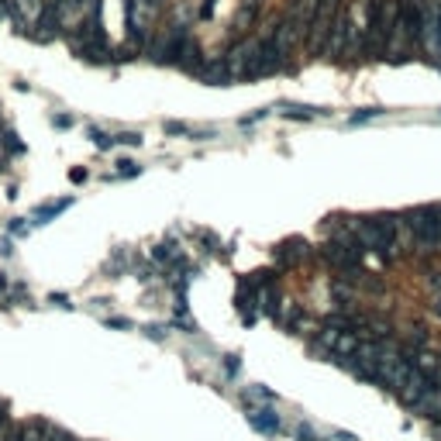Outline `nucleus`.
I'll return each instance as SVG.
<instances>
[{"instance_id":"1","label":"nucleus","mask_w":441,"mask_h":441,"mask_svg":"<svg viewBox=\"0 0 441 441\" xmlns=\"http://www.w3.org/2000/svg\"><path fill=\"white\" fill-rule=\"evenodd\" d=\"M397 10L400 0H369L365 7V31H362V49L365 52H386L393 28H397Z\"/></svg>"},{"instance_id":"2","label":"nucleus","mask_w":441,"mask_h":441,"mask_svg":"<svg viewBox=\"0 0 441 441\" xmlns=\"http://www.w3.org/2000/svg\"><path fill=\"white\" fill-rule=\"evenodd\" d=\"M352 235L365 252H376L383 259L393 256L397 249V217L393 214H379V217H355Z\"/></svg>"},{"instance_id":"3","label":"nucleus","mask_w":441,"mask_h":441,"mask_svg":"<svg viewBox=\"0 0 441 441\" xmlns=\"http://www.w3.org/2000/svg\"><path fill=\"white\" fill-rule=\"evenodd\" d=\"M407 228L414 231L417 245L428 249V252H438L441 249V203H431V207H414L403 214Z\"/></svg>"},{"instance_id":"4","label":"nucleus","mask_w":441,"mask_h":441,"mask_svg":"<svg viewBox=\"0 0 441 441\" xmlns=\"http://www.w3.org/2000/svg\"><path fill=\"white\" fill-rule=\"evenodd\" d=\"M338 3L342 0H317V10H314V21H310V28H307V49L317 56V52H324L328 49V38H331V28H335V21H338Z\"/></svg>"},{"instance_id":"5","label":"nucleus","mask_w":441,"mask_h":441,"mask_svg":"<svg viewBox=\"0 0 441 441\" xmlns=\"http://www.w3.org/2000/svg\"><path fill=\"white\" fill-rule=\"evenodd\" d=\"M421 31H424V3L421 0H400V10H397V28H393V38H400V45H417L421 42Z\"/></svg>"},{"instance_id":"6","label":"nucleus","mask_w":441,"mask_h":441,"mask_svg":"<svg viewBox=\"0 0 441 441\" xmlns=\"http://www.w3.org/2000/svg\"><path fill=\"white\" fill-rule=\"evenodd\" d=\"M362 49V31L355 28L352 14H338V21H335V28H331V38H328V52L335 56V59H345V56H355Z\"/></svg>"},{"instance_id":"7","label":"nucleus","mask_w":441,"mask_h":441,"mask_svg":"<svg viewBox=\"0 0 441 441\" xmlns=\"http://www.w3.org/2000/svg\"><path fill=\"white\" fill-rule=\"evenodd\" d=\"M283 66H286V56H279V49H276L272 38L265 35V38H259V45H256V56H252V63H249V76H245V80L272 76V73H279Z\"/></svg>"},{"instance_id":"8","label":"nucleus","mask_w":441,"mask_h":441,"mask_svg":"<svg viewBox=\"0 0 441 441\" xmlns=\"http://www.w3.org/2000/svg\"><path fill=\"white\" fill-rule=\"evenodd\" d=\"M190 35H186V28L183 24H173V28H166L152 45H149V59L152 63H176L179 49H183V42H186Z\"/></svg>"},{"instance_id":"9","label":"nucleus","mask_w":441,"mask_h":441,"mask_svg":"<svg viewBox=\"0 0 441 441\" xmlns=\"http://www.w3.org/2000/svg\"><path fill=\"white\" fill-rule=\"evenodd\" d=\"M428 386H431V376L428 372H421V369H414V362H410V372H407V379L393 390L397 393V400L403 403V407H410L414 410V403L428 393Z\"/></svg>"},{"instance_id":"10","label":"nucleus","mask_w":441,"mask_h":441,"mask_svg":"<svg viewBox=\"0 0 441 441\" xmlns=\"http://www.w3.org/2000/svg\"><path fill=\"white\" fill-rule=\"evenodd\" d=\"M256 45H259V38H245L242 45H235V49L224 56V63H228V69H231L235 80H245V76H249V63H252V56H256Z\"/></svg>"},{"instance_id":"11","label":"nucleus","mask_w":441,"mask_h":441,"mask_svg":"<svg viewBox=\"0 0 441 441\" xmlns=\"http://www.w3.org/2000/svg\"><path fill=\"white\" fill-rule=\"evenodd\" d=\"M245 417H249V424H252L256 431H263V435H276V431H279V414H276L272 407H249Z\"/></svg>"},{"instance_id":"12","label":"nucleus","mask_w":441,"mask_h":441,"mask_svg":"<svg viewBox=\"0 0 441 441\" xmlns=\"http://www.w3.org/2000/svg\"><path fill=\"white\" fill-rule=\"evenodd\" d=\"M203 83H210V87H228V83H235V76H231V69H228V63L224 59H210V63H203V69L197 73Z\"/></svg>"},{"instance_id":"13","label":"nucleus","mask_w":441,"mask_h":441,"mask_svg":"<svg viewBox=\"0 0 441 441\" xmlns=\"http://www.w3.org/2000/svg\"><path fill=\"white\" fill-rule=\"evenodd\" d=\"M203 63H207V56H200V45H197L193 38H186V42H183V49H179V56H176V66L197 76V73L203 69Z\"/></svg>"},{"instance_id":"14","label":"nucleus","mask_w":441,"mask_h":441,"mask_svg":"<svg viewBox=\"0 0 441 441\" xmlns=\"http://www.w3.org/2000/svg\"><path fill=\"white\" fill-rule=\"evenodd\" d=\"M279 303H283V297H279L276 283H265V286H259V310H263L265 317L279 321Z\"/></svg>"},{"instance_id":"15","label":"nucleus","mask_w":441,"mask_h":441,"mask_svg":"<svg viewBox=\"0 0 441 441\" xmlns=\"http://www.w3.org/2000/svg\"><path fill=\"white\" fill-rule=\"evenodd\" d=\"M259 7H263V0H242L238 14H235V31H249L259 21Z\"/></svg>"},{"instance_id":"16","label":"nucleus","mask_w":441,"mask_h":441,"mask_svg":"<svg viewBox=\"0 0 441 441\" xmlns=\"http://www.w3.org/2000/svg\"><path fill=\"white\" fill-rule=\"evenodd\" d=\"M66 207H73V197H63V200H52V203L38 207V210L31 214V224H49V221H52V217H59Z\"/></svg>"},{"instance_id":"17","label":"nucleus","mask_w":441,"mask_h":441,"mask_svg":"<svg viewBox=\"0 0 441 441\" xmlns=\"http://www.w3.org/2000/svg\"><path fill=\"white\" fill-rule=\"evenodd\" d=\"M283 117L286 121H314V117H328L324 107H303V103H286L283 107Z\"/></svg>"},{"instance_id":"18","label":"nucleus","mask_w":441,"mask_h":441,"mask_svg":"<svg viewBox=\"0 0 441 441\" xmlns=\"http://www.w3.org/2000/svg\"><path fill=\"white\" fill-rule=\"evenodd\" d=\"M45 431H49L45 421H28V424L17 431V441H45Z\"/></svg>"},{"instance_id":"19","label":"nucleus","mask_w":441,"mask_h":441,"mask_svg":"<svg viewBox=\"0 0 441 441\" xmlns=\"http://www.w3.org/2000/svg\"><path fill=\"white\" fill-rule=\"evenodd\" d=\"M279 263L283 265L300 263V242H286V245H279Z\"/></svg>"},{"instance_id":"20","label":"nucleus","mask_w":441,"mask_h":441,"mask_svg":"<svg viewBox=\"0 0 441 441\" xmlns=\"http://www.w3.org/2000/svg\"><path fill=\"white\" fill-rule=\"evenodd\" d=\"M376 117H383V107H362L358 114H352V117H349V124H352V128H358V124L376 121Z\"/></svg>"},{"instance_id":"21","label":"nucleus","mask_w":441,"mask_h":441,"mask_svg":"<svg viewBox=\"0 0 441 441\" xmlns=\"http://www.w3.org/2000/svg\"><path fill=\"white\" fill-rule=\"evenodd\" d=\"M87 135H90V142H93V145H97V149H100V152H107V149H110V145H114V138H110V135H107V131H103V128H90Z\"/></svg>"},{"instance_id":"22","label":"nucleus","mask_w":441,"mask_h":441,"mask_svg":"<svg viewBox=\"0 0 441 441\" xmlns=\"http://www.w3.org/2000/svg\"><path fill=\"white\" fill-rule=\"evenodd\" d=\"M331 293H335V303H338V307H349V303H352V290H345L342 283H335Z\"/></svg>"},{"instance_id":"23","label":"nucleus","mask_w":441,"mask_h":441,"mask_svg":"<svg viewBox=\"0 0 441 441\" xmlns=\"http://www.w3.org/2000/svg\"><path fill=\"white\" fill-rule=\"evenodd\" d=\"M138 173H142V166H138V163H131V159L117 163V176H138Z\"/></svg>"},{"instance_id":"24","label":"nucleus","mask_w":441,"mask_h":441,"mask_svg":"<svg viewBox=\"0 0 441 441\" xmlns=\"http://www.w3.org/2000/svg\"><path fill=\"white\" fill-rule=\"evenodd\" d=\"M224 372L228 376H238L242 372V355H224Z\"/></svg>"},{"instance_id":"25","label":"nucleus","mask_w":441,"mask_h":441,"mask_svg":"<svg viewBox=\"0 0 441 441\" xmlns=\"http://www.w3.org/2000/svg\"><path fill=\"white\" fill-rule=\"evenodd\" d=\"M245 397H256V400H265V403H272V400H276V393H272V390H265V386H252Z\"/></svg>"},{"instance_id":"26","label":"nucleus","mask_w":441,"mask_h":441,"mask_svg":"<svg viewBox=\"0 0 441 441\" xmlns=\"http://www.w3.org/2000/svg\"><path fill=\"white\" fill-rule=\"evenodd\" d=\"M297 438L300 441H321V435H317L310 424H300V428H297Z\"/></svg>"},{"instance_id":"27","label":"nucleus","mask_w":441,"mask_h":441,"mask_svg":"<svg viewBox=\"0 0 441 441\" xmlns=\"http://www.w3.org/2000/svg\"><path fill=\"white\" fill-rule=\"evenodd\" d=\"M114 142H121V145H142V135H135V131H124V135H117Z\"/></svg>"},{"instance_id":"28","label":"nucleus","mask_w":441,"mask_h":441,"mask_svg":"<svg viewBox=\"0 0 441 441\" xmlns=\"http://www.w3.org/2000/svg\"><path fill=\"white\" fill-rule=\"evenodd\" d=\"M103 324H107V328H121V331H131V321H128V317H107Z\"/></svg>"},{"instance_id":"29","label":"nucleus","mask_w":441,"mask_h":441,"mask_svg":"<svg viewBox=\"0 0 441 441\" xmlns=\"http://www.w3.org/2000/svg\"><path fill=\"white\" fill-rule=\"evenodd\" d=\"M428 290H431L435 297L441 293V272H428Z\"/></svg>"},{"instance_id":"30","label":"nucleus","mask_w":441,"mask_h":441,"mask_svg":"<svg viewBox=\"0 0 441 441\" xmlns=\"http://www.w3.org/2000/svg\"><path fill=\"white\" fill-rule=\"evenodd\" d=\"M49 300H52L56 307H66V310H73V300H69V297H63V293H52Z\"/></svg>"},{"instance_id":"31","label":"nucleus","mask_w":441,"mask_h":441,"mask_svg":"<svg viewBox=\"0 0 441 441\" xmlns=\"http://www.w3.org/2000/svg\"><path fill=\"white\" fill-rule=\"evenodd\" d=\"M166 131H169V135H186L190 128H186V124H176V121H166Z\"/></svg>"},{"instance_id":"32","label":"nucleus","mask_w":441,"mask_h":441,"mask_svg":"<svg viewBox=\"0 0 441 441\" xmlns=\"http://www.w3.org/2000/svg\"><path fill=\"white\" fill-rule=\"evenodd\" d=\"M52 124H56V128H73V117H66V114H56V117H52Z\"/></svg>"},{"instance_id":"33","label":"nucleus","mask_w":441,"mask_h":441,"mask_svg":"<svg viewBox=\"0 0 441 441\" xmlns=\"http://www.w3.org/2000/svg\"><path fill=\"white\" fill-rule=\"evenodd\" d=\"M145 335H149V338H156V342H163V338H166V331H163V328H156V324H149V328H145Z\"/></svg>"},{"instance_id":"34","label":"nucleus","mask_w":441,"mask_h":441,"mask_svg":"<svg viewBox=\"0 0 441 441\" xmlns=\"http://www.w3.org/2000/svg\"><path fill=\"white\" fill-rule=\"evenodd\" d=\"M263 117H269V110H256V114H249V117H245V121H242V124H256V121H263Z\"/></svg>"},{"instance_id":"35","label":"nucleus","mask_w":441,"mask_h":441,"mask_svg":"<svg viewBox=\"0 0 441 441\" xmlns=\"http://www.w3.org/2000/svg\"><path fill=\"white\" fill-rule=\"evenodd\" d=\"M200 17H214V0H203L200 3Z\"/></svg>"},{"instance_id":"36","label":"nucleus","mask_w":441,"mask_h":441,"mask_svg":"<svg viewBox=\"0 0 441 441\" xmlns=\"http://www.w3.org/2000/svg\"><path fill=\"white\" fill-rule=\"evenodd\" d=\"M7 424V400H0V428Z\"/></svg>"},{"instance_id":"37","label":"nucleus","mask_w":441,"mask_h":441,"mask_svg":"<svg viewBox=\"0 0 441 441\" xmlns=\"http://www.w3.org/2000/svg\"><path fill=\"white\" fill-rule=\"evenodd\" d=\"M335 438H338V441H358V438H355V435H349V431H338Z\"/></svg>"},{"instance_id":"38","label":"nucleus","mask_w":441,"mask_h":441,"mask_svg":"<svg viewBox=\"0 0 441 441\" xmlns=\"http://www.w3.org/2000/svg\"><path fill=\"white\" fill-rule=\"evenodd\" d=\"M435 310H438V314H441V293H438V300H435Z\"/></svg>"},{"instance_id":"39","label":"nucleus","mask_w":441,"mask_h":441,"mask_svg":"<svg viewBox=\"0 0 441 441\" xmlns=\"http://www.w3.org/2000/svg\"><path fill=\"white\" fill-rule=\"evenodd\" d=\"M3 286H7V279H3V272H0V290H3Z\"/></svg>"}]
</instances>
